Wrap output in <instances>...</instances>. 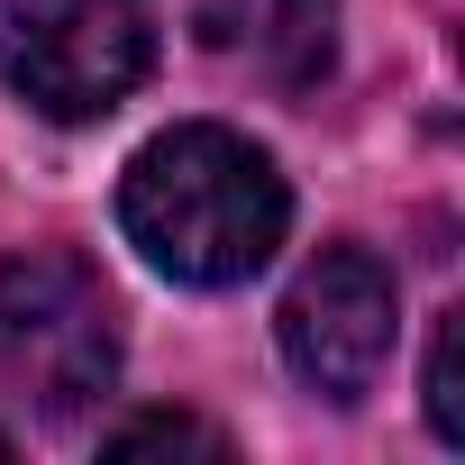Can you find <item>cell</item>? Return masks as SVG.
I'll return each instance as SVG.
<instances>
[{
  "instance_id": "cell-1",
  "label": "cell",
  "mask_w": 465,
  "mask_h": 465,
  "mask_svg": "<svg viewBox=\"0 0 465 465\" xmlns=\"http://www.w3.org/2000/svg\"><path fill=\"white\" fill-rule=\"evenodd\" d=\"M283 219H292V192L274 173L265 146H247L238 128H164L155 146H137L128 183H119V228L128 247L173 274V283H201V292H228L265 274V256L283 247Z\"/></svg>"
},
{
  "instance_id": "cell-2",
  "label": "cell",
  "mask_w": 465,
  "mask_h": 465,
  "mask_svg": "<svg viewBox=\"0 0 465 465\" xmlns=\"http://www.w3.org/2000/svg\"><path fill=\"white\" fill-rule=\"evenodd\" d=\"M119 383V311L74 247L0 265V392L37 420H83Z\"/></svg>"
},
{
  "instance_id": "cell-3",
  "label": "cell",
  "mask_w": 465,
  "mask_h": 465,
  "mask_svg": "<svg viewBox=\"0 0 465 465\" xmlns=\"http://www.w3.org/2000/svg\"><path fill=\"white\" fill-rule=\"evenodd\" d=\"M155 64V0H0V83L37 119L92 128Z\"/></svg>"
},
{
  "instance_id": "cell-4",
  "label": "cell",
  "mask_w": 465,
  "mask_h": 465,
  "mask_svg": "<svg viewBox=\"0 0 465 465\" xmlns=\"http://www.w3.org/2000/svg\"><path fill=\"white\" fill-rule=\"evenodd\" d=\"M274 338H283V365L320 401H365L392 356V274L365 247H320L302 283L283 292Z\"/></svg>"
},
{
  "instance_id": "cell-5",
  "label": "cell",
  "mask_w": 465,
  "mask_h": 465,
  "mask_svg": "<svg viewBox=\"0 0 465 465\" xmlns=\"http://www.w3.org/2000/svg\"><path fill=\"white\" fill-rule=\"evenodd\" d=\"M201 46L265 92H311L338 55V0H201Z\"/></svg>"
},
{
  "instance_id": "cell-6",
  "label": "cell",
  "mask_w": 465,
  "mask_h": 465,
  "mask_svg": "<svg viewBox=\"0 0 465 465\" xmlns=\"http://www.w3.org/2000/svg\"><path fill=\"white\" fill-rule=\"evenodd\" d=\"M456 347H465V311H447V320H438V338H429V429H438L447 447H465V383H456Z\"/></svg>"
},
{
  "instance_id": "cell-7",
  "label": "cell",
  "mask_w": 465,
  "mask_h": 465,
  "mask_svg": "<svg viewBox=\"0 0 465 465\" xmlns=\"http://www.w3.org/2000/svg\"><path fill=\"white\" fill-rule=\"evenodd\" d=\"M146 447H192V456H228V438L210 420H183V411H146L128 429H110V456H146Z\"/></svg>"
},
{
  "instance_id": "cell-8",
  "label": "cell",
  "mask_w": 465,
  "mask_h": 465,
  "mask_svg": "<svg viewBox=\"0 0 465 465\" xmlns=\"http://www.w3.org/2000/svg\"><path fill=\"white\" fill-rule=\"evenodd\" d=\"M0 456H10V438H0Z\"/></svg>"
}]
</instances>
